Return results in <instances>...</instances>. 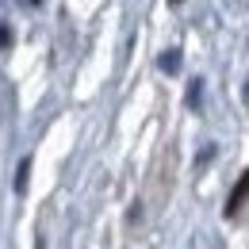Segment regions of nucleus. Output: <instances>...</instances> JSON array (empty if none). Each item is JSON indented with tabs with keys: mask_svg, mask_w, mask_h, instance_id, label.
Listing matches in <instances>:
<instances>
[{
	"mask_svg": "<svg viewBox=\"0 0 249 249\" xmlns=\"http://www.w3.org/2000/svg\"><path fill=\"white\" fill-rule=\"evenodd\" d=\"M246 196H249V169L238 177V184H234V192H230V199H226V207H222V215L226 218H234L238 211H242V203H246Z\"/></svg>",
	"mask_w": 249,
	"mask_h": 249,
	"instance_id": "f257e3e1",
	"label": "nucleus"
},
{
	"mask_svg": "<svg viewBox=\"0 0 249 249\" xmlns=\"http://www.w3.org/2000/svg\"><path fill=\"white\" fill-rule=\"evenodd\" d=\"M157 65L165 69V73H180V50L173 46V50H165L161 58H157Z\"/></svg>",
	"mask_w": 249,
	"mask_h": 249,
	"instance_id": "f03ea898",
	"label": "nucleus"
},
{
	"mask_svg": "<svg viewBox=\"0 0 249 249\" xmlns=\"http://www.w3.org/2000/svg\"><path fill=\"white\" fill-rule=\"evenodd\" d=\"M27 177H31V157H23V161H19V169H16V196H23V192H27Z\"/></svg>",
	"mask_w": 249,
	"mask_h": 249,
	"instance_id": "7ed1b4c3",
	"label": "nucleus"
},
{
	"mask_svg": "<svg viewBox=\"0 0 249 249\" xmlns=\"http://www.w3.org/2000/svg\"><path fill=\"white\" fill-rule=\"evenodd\" d=\"M188 107H199V100H203V81L196 77V81H188Z\"/></svg>",
	"mask_w": 249,
	"mask_h": 249,
	"instance_id": "20e7f679",
	"label": "nucleus"
},
{
	"mask_svg": "<svg viewBox=\"0 0 249 249\" xmlns=\"http://www.w3.org/2000/svg\"><path fill=\"white\" fill-rule=\"evenodd\" d=\"M12 46V31H8V23H0V50H8Z\"/></svg>",
	"mask_w": 249,
	"mask_h": 249,
	"instance_id": "39448f33",
	"label": "nucleus"
},
{
	"mask_svg": "<svg viewBox=\"0 0 249 249\" xmlns=\"http://www.w3.org/2000/svg\"><path fill=\"white\" fill-rule=\"evenodd\" d=\"M211 157H215V146H207V150H203V154L196 157V165H207V161H211Z\"/></svg>",
	"mask_w": 249,
	"mask_h": 249,
	"instance_id": "423d86ee",
	"label": "nucleus"
},
{
	"mask_svg": "<svg viewBox=\"0 0 249 249\" xmlns=\"http://www.w3.org/2000/svg\"><path fill=\"white\" fill-rule=\"evenodd\" d=\"M246 104H249V81H246Z\"/></svg>",
	"mask_w": 249,
	"mask_h": 249,
	"instance_id": "0eeeda50",
	"label": "nucleus"
},
{
	"mask_svg": "<svg viewBox=\"0 0 249 249\" xmlns=\"http://www.w3.org/2000/svg\"><path fill=\"white\" fill-rule=\"evenodd\" d=\"M169 4H180V0H169Z\"/></svg>",
	"mask_w": 249,
	"mask_h": 249,
	"instance_id": "6e6552de",
	"label": "nucleus"
},
{
	"mask_svg": "<svg viewBox=\"0 0 249 249\" xmlns=\"http://www.w3.org/2000/svg\"><path fill=\"white\" fill-rule=\"evenodd\" d=\"M31 4H42V0H31Z\"/></svg>",
	"mask_w": 249,
	"mask_h": 249,
	"instance_id": "1a4fd4ad",
	"label": "nucleus"
}]
</instances>
